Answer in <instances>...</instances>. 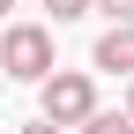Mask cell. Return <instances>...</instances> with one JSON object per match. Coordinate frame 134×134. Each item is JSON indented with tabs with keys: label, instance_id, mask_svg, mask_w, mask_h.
<instances>
[{
	"label": "cell",
	"instance_id": "1",
	"mask_svg": "<svg viewBox=\"0 0 134 134\" xmlns=\"http://www.w3.org/2000/svg\"><path fill=\"white\" fill-rule=\"evenodd\" d=\"M0 67H8V82H52L60 75V45H52V30L45 23H15L8 37H0Z\"/></svg>",
	"mask_w": 134,
	"mask_h": 134
},
{
	"label": "cell",
	"instance_id": "2",
	"mask_svg": "<svg viewBox=\"0 0 134 134\" xmlns=\"http://www.w3.org/2000/svg\"><path fill=\"white\" fill-rule=\"evenodd\" d=\"M37 119H52V127H90L97 119V82H90V67H60L52 82L37 90Z\"/></svg>",
	"mask_w": 134,
	"mask_h": 134
},
{
	"label": "cell",
	"instance_id": "3",
	"mask_svg": "<svg viewBox=\"0 0 134 134\" xmlns=\"http://www.w3.org/2000/svg\"><path fill=\"white\" fill-rule=\"evenodd\" d=\"M90 67H97V75L134 82V30H104V37H97V52H90Z\"/></svg>",
	"mask_w": 134,
	"mask_h": 134
},
{
	"label": "cell",
	"instance_id": "4",
	"mask_svg": "<svg viewBox=\"0 0 134 134\" xmlns=\"http://www.w3.org/2000/svg\"><path fill=\"white\" fill-rule=\"evenodd\" d=\"M97 15H104V30H134V0H97Z\"/></svg>",
	"mask_w": 134,
	"mask_h": 134
},
{
	"label": "cell",
	"instance_id": "5",
	"mask_svg": "<svg viewBox=\"0 0 134 134\" xmlns=\"http://www.w3.org/2000/svg\"><path fill=\"white\" fill-rule=\"evenodd\" d=\"M52 8V23H82V15H97V0H45Z\"/></svg>",
	"mask_w": 134,
	"mask_h": 134
},
{
	"label": "cell",
	"instance_id": "6",
	"mask_svg": "<svg viewBox=\"0 0 134 134\" xmlns=\"http://www.w3.org/2000/svg\"><path fill=\"white\" fill-rule=\"evenodd\" d=\"M82 134H134V119H127V112H97Z\"/></svg>",
	"mask_w": 134,
	"mask_h": 134
},
{
	"label": "cell",
	"instance_id": "7",
	"mask_svg": "<svg viewBox=\"0 0 134 134\" xmlns=\"http://www.w3.org/2000/svg\"><path fill=\"white\" fill-rule=\"evenodd\" d=\"M15 134H67V127H52V119H30V127H15Z\"/></svg>",
	"mask_w": 134,
	"mask_h": 134
},
{
	"label": "cell",
	"instance_id": "8",
	"mask_svg": "<svg viewBox=\"0 0 134 134\" xmlns=\"http://www.w3.org/2000/svg\"><path fill=\"white\" fill-rule=\"evenodd\" d=\"M119 112H127V119H134V82H127V104H119Z\"/></svg>",
	"mask_w": 134,
	"mask_h": 134
}]
</instances>
